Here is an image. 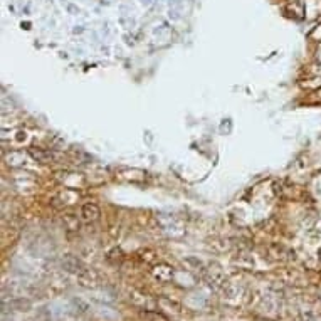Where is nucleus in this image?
<instances>
[{
    "instance_id": "obj_2",
    "label": "nucleus",
    "mask_w": 321,
    "mask_h": 321,
    "mask_svg": "<svg viewBox=\"0 0 321 321\" xmlns=\"http://www.w3.org/2000/svg\"><path fill=\"white\" fill-rule=\"evenodd\" d=\"M29 155H31L35 162H41V163H49L54 160V153L46 150V148H29Z\"/></svg>"
},
{
    "instance_id": "obj_3",
    "label": "nucleus",
    "mask_w": 321,
    "mask_h": 321,
    "mask_svg": "<svg viewBox=\"0 0 321 321\" xmlns=\"http://www.w3.org/2000/svg\"><path fill=\"white\" fill-rule=\"evenodd\" d=\"M63 225H64L66 231L78 232L79 229H81V220H79L76 214H64L63 215Z\"/></svg>"
},
{
    "instance_id": "obj_5",
    "label": "nucleus",
    "mask_w": 321,
    "mask_h": 321,
    "mask_svg": "<svg viewBox=\"0 0 321 321\" xmlns=\"http://www.w3.org/2000/svg\"><path fill=\"white\" fill-rule=\"evenodd\" d=\"M9 306L10 308H14V309H17V311H27V309L31 308V301L24 300V298H17V300L10 301Z\"/></svg>"
},
{
    "instance_id": "obj_6",
    "label": "nucleus",
    "mask_w": 321,
    "mask_h": 321,
    "mask_svg": "<svg viewBox=\"0 0 321 321\" xmlns=\"http://www.w3.org/2000/svg\"><path fill=\"white\" fill-rule=\"evenodd\" d=\"M143 318L150 320V321H167L165 316H162L160 313H155V311H145L143 313Z\"/></svg>"
},
{
    "instance_id": "obj_1",
    "label": "nucleus",
    "mask_w": 321,
    "mask_h": 321,
    "mask_svg": "<svg viewBox=\"0 0 321 321\" xmlns=\"http://www.w3.org/2000/svg\"><path fill=\"white\" fill-rule=\"evenodd\" d=\"M100 215H101V210H100V207H98L96 203H86V205H83V209H81L83 220L96 222L98 219H100Z\"/></svg>"
},
{
    "instance_id": "obj_4",
    "label": "nucleus",
    "mask_w": 321,
    "mask_h": 321,
    "mask_svg": "<svg viewBox=\"0 0 321 321\" xmlns=\"http://www.w3.org/2000/svg\"><path fill=\"white\" fill-rule=\"evenodd\" d=\"M63 268L69 272H81L83 271L81 262H79L76 257H72V256H66L63 259Z\"/></svg>"
}]
</instances>
